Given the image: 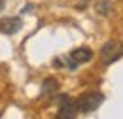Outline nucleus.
<instances>
[{
	"label": "nucleus",
	"instance_id": "423d86ee",
	"mask_svg": "<svg viewBox=\"0 0 123 119\" xmlns=\"http://www.w3.org/2000/svg\"><path fill=\"white\" fill-rule=\"evenodd\" d=\"M59 87V83L53 79V77H47L44 79V83H42V96H46V95H53L55 91Z\"/></svg>",
	"mask_w": 123,
	"mask_h": 119
},
{
	"label": "nucleus",
	"instance_id": "f03ea898",
	"mask_svg": "<svg viewBox=\"0 0 123 119\" xmlns=\"http://www.w3.org/2000/svg\"><path fill=\"white\" fill-rule=\"evenodd\" d=\"M91 59H93V51L89 47H78V49H74V51L64 59V66H66L68 70H74L80 64L89 62Z\"/></svg>",
	"mask_w": 123,
	"mask_h": 119
},
{
	"label": "nucleus",
	"instance_id": "20e7f679",
	"mask_svg": "<svg viewBox=\"0 0 123 119\" xmlns=\"http://www.w3.org/2000/svg\"><path fill=\"white\" fill-rule=\"evenodd\" d=\"M57 100H59V112H57V117L55 119H74L76 117V112H78L76 100L68 98L66 95L57 96Z\"/></svg>",
	"mask_w": 123,
	"mask_h": 119
},
{
	"label": "nucleus",
	"instance_id": "39448f33",
	"mask_svg": "<svg viewBox=\"0 0 123 119\" xmlns=\"http://www.w3.org/2000/svg\"><path fill=\"white\" fill-rule=\"evenodd\" d=\"M21 27H23L21 17H2V19H0V32H2V34L12 36V34L19 32Z\"/></svg>",
	"mask_w": 123,
	"mask_h": 119
},
{
	"label": "nucleus",
	"instance_id": "0eeeda50",
	"mask_svg": "<svg viewBox=\"0 0 123 119\" xmlns=\"http://www.w3.org/2000/svg\"><path fill=\"white\" fill-rule=\"evenodd\" d=\"M108 6H110L108 2H102V4H98V6H97V10H98V13L106 15V10H108Z\"/></svg>",
	"mask_w": 123,
	"mask_h": 119
},
{
	"label": "nucleus",
	"instance_id": "7ed1b4c3",
	"mask_svg": "<svg viewBox=\"0 0 123 119\" xmlns=\"http://www.w3.org/2000/svg\"><path fill=\"white\" fill-rule=\"evenodd\" d=\"M123 57V44L121 42H117V40H110L106 44L102 45V49H100V59L104 64H112V62H116V60Z\"/></svg>",
	"mask_w": 123,
	"mask_h": 119
},
{
	"label": "nucleus",
	"instance_id": "f257e3e1",
	"mask_svg": "<svg viewBox=\"0 0 123 119\" xmlns=\"http://www.w3.org/2000/svg\"><path fill=\"white\" fill-rule=\"evenodd\" d=\"M102 102H104V95L102 93H85V95H81L76 100L78 112H81V113H91V112H95Z\"/></svg>",
	"mask_w": 123,
	"mask_h": 119
}]
</instances>
